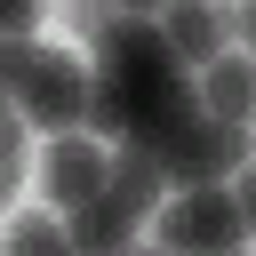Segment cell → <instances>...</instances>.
<instances>
[{
  "mask_svg": "<svg viewBox=\"0 0 256 256\" xmlns=\"http://www.w3.org/2000/svg\"><path fill=\"white\" fill-rule=\"evenodd\" d=\"M64 232H72V248H80V256H128L144 224H136L128 208H112V200H88L80 216H64Z\"/></svg>",
  "mask_w": 256,
  "mask_h": 256,
  "instance_id": "cell-7",
  "label": "cell"
},
{
  "mask_svg": "<svg viewBox=\"0 0 256 256\" xmlns=\"http://www.w3.org/2000/svg\"><path fill=\"white\" fill-rule=\"evenodd\" d=\"M248 64H256V56H248Z\"/></svg>",
  "mask_w": 256,
  "mask_h": 256,
  "instance_id": "cell-12",
  "label": "cell"
},
{
  "mask_svg": "<svg viewBox=\"0 0 256 256\" xmlns=\"http://www.w3.org/2000/svg\"><path fill=\"white\" fill-rule=\"evenodd\" d=\"M224 24H232V40H248V56H256V8H224Z\"/></svg>",
  "mask_w": 256,
  "mask_h": 256,
  "instance_id": "cell-10",
  "label": "cell"
},
{
  "mask_svg": "<svg viewBox=\"0 0 256 256\" xmlns=\"http://www.w3.org/2000/svg\"><path fill=\"white\" fill-rule=\"evenodd\" d=\"M160 32H168V48H176V64L200 80L224 48H232V24H224V8H200V0H184V8H168L160 16Z\"/></svg>",
  "mask_w": 256,
  "mask_h": 256,
  "instance_id": "cell-6",
  "label": "cell"
},
{
  "mask_svg": "<svg viewBox=\"0 0 256 256\" xmlns=\"http://www.w3.org/2000/svg\"><path fill=\"white\" fill-rule=\"evenodd\" d=\"M0 72H8L24 120H40V128H56V136L88 128V104H96V64H88V56H72V48H40V40H8Z\"/></svg>",
  "mask_w": 256,
  "mask_h": 256,
  "instance_id": "cell-1",
  "label": "cell"
},
{
  "mask_svg": "<svg viewBox=\"0 0 256 256\" xmlns=\"http://www.w3.org/2000/svg\"><path fill=\"white\" fill-rule=\"evenodd\" d=\"M128 256H168V248H160V240H136V248H128Z\"/></svg>",
  "mask_w": 256,
  "mask_h": 256,
  "instance_id": "cell-11",
  "label": "cell"
},
{
  "mask_svg": "<svg viewBox=\"0 0 256 256\" xmlns=\"http://www.w3.org/2000/svg\"><path fill=\"white\" fill-rule=\"evenodd\" d=\"M8 256H80V248H72V232H64L56 208H24L8 224Z\"/></svg>",
  "mask_w": 256,
  "mask_h": 256,
  "instance_id": "cell-8",
  "label": "cell"
},
{
  "mask_svg": "<svg viewBox=\"0 0 256 256\" xmlns=\"http://www.w3.org/2000/svg\"><path fill=\"white\" fill-rule=\"evenodd\" d=\"M104 184H112V144H104V136H88V128L48 136V152H40V192H48L56 216H80L88 200H104Z\"/></svg>",
  "mask_w": 256,
  "mask_h": 256,
  "instance_id": "cell-3",
  "label": "cell"
},
{
  "mask_svg": "<svg viewBox=\"0 0 256 256\" xmlns=\"http://www.w3.org/2000/svg\"><path fill=\"white\" fill-rule=\"evenodd\" d=\"M168 192H176V184H168V168H160L144 144H112V184H104V200H112V208H128L136 224H152Z\"/></svg>",
  "mask_w": 256,
  "mask_h": 256,
  "instance_id": "cell-5",
  "label": "cell"
},
{
  "mask_svg": "<svg viewBox=\"0 0 256 256\" xmlns=\"http://www.w3.org/2000/svg\"><path fill=\"white\" fill-rule=\"evenodd\" d=\"M232 200H240V216H248V232H256V160L232 176Z\"/></svg>",
  "mask_w": 256,
  "mask_h": 256,
  "instance_id": "cell-9",
  "label": "cell"
},
{
  "mask_svg": "<svg viewBox=\"0 0 256 256\" xmlns=\"http://www.w3.org/2000/svg\"><path fill=\"white\" fill-rule=\"evenodd\" d=\"M144 232L168 256H248V216H240L232 184H184V192H168Z\"/></svg>",
  "mask_w": 256,
  "mask_h": 256,
  "instance_id": "cell-2",
  "label": "cell"
},
{
  "mask_svg": "<svg viewBox=\"0 0 256 256\" xmlns=\"http://www.w3.org/2000/svg\"><path fill=\"white\" fill-rule=\"evenodd\" d=\"M200 112H208L216 128H248V120H256V64H248V48H224V56L200 72Z\"/></svg>",
  "mask_w": 256,
  "mask_h": 256,
  "instance_id": "cell-4",
  "label": "cell"
}]
</instances>
